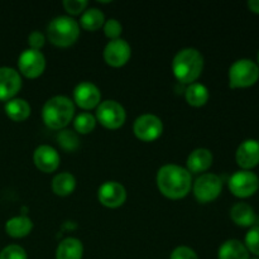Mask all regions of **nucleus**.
I'll use <instances>...</instances> for the list:
<instances>
[{
    "mask_svg": "<svg viewBox=\"0 0 259 259\" xmlns=\"http://www.w3.org/2000/svg\"><path fill=\"white\" fill-rule=\"evenodd\" d=\"M157 186L168 199H182L192 187L191 174L177 164H164L157 172Z\"/></svg>",
    "mask_w": 259,
    "mask_h": 259,
    "instance_id": "f257e3e1",
    "label": "nucleus"
},
{
    "mask_svg": "<svg viewBox=\"0 0 259 259\" xmlns=\"http://www.w3.org/2000/svg\"><path fill=\"white\" fill-rule=\"evenodd\" d=\"M204 57L196 48H184L179 51L172 61V71L180 82L194 83L201 75Z\"/></svg>",
    "mask_w": 259,
    "mask_h": 259,
    "instance_id": "f03ea898",
    "label": "nucleus"
},
{
    "mask_svg": "<svg viewBox=\"0 0 259 259\" xmlns=\"http://www.w3.org/2000/svg\"><path fill=\"white\" fill-rule=\"evenodd\" d=\"M75 115V105L66 96H53L43 105L42 119L51 129L62 131L70 124Z\"/></svg>",
    "mask_w": 259,
    "mask_h": 259,
    "instance_id": "7ed1b4c3",
    "label": "nucleus"
},
{
    "mask_svg": "<svg viewBox=\"0 0 259 259\" xmlns=\"http://www.w3.org/2000/svg\"><path fill=\"white\" fill-rule=\"evenodd\" d=\"M47 34L50 42L57 47H70L80 35V25L73 18L61 15L51 20L47 27Z\"/></svg>",
    "mask_w": 259,
    "mask_h": 259,
    "instance_id": "20e7f679",
    "label": "nucleus"
},
{
    "mask_svg": "<svg viewBox=\"0 0 259 259\" xmlns=\"http://www.w3.org/2000/svg\"><path fill=\"white\" fill-rule=\"evenodd\" d=\"M259 67L249 58H240L235 61L229 68V85L232 89L250 88L257 83Z\"/></svg>",
    "mask_w": 259,
    "mask_h": 259,
    "instance_id": "39448f33",
    "label": "nucleus"
},
{
    "mask_svg": "<svg viewBox=\"0 0 259 259\" xmlns=\"http://www.w3.org/2000/svg\"><path fill=\"white\" fill-rule=\"evenodd\" d=\"M228 185H229L230 192L234 196L239 199H247L258 191L259 179L254 172L240 169L232 175Z\"/></svg>",
    "mask_w": 259,
    "mask_h": 259,
    "instance_id": "423d86ee",
    "label": "nucleus"
},
{
    "mask_svg": "<svg viewBox=\"0 0 259 259\" xmlns=\"http://www.w3.org/2000/svg\"><path fill=\"white\" fill-rule=\"evenodd\" d=\"M125 110L115 100L101 101L96 108V120L108 129L120 128L125 123Z\"/></svg>",
    "mask_w": 259,
    "mask_h": 259,
    "instance_id": "0eeeda50",
    "label": "nucleus"
},
{
    "mask_svg": "<svg viewBox=\"0 0 259 259\" xmlns=\"http://www.w3.org/2000/svg\"><path fill=\"white\" fill-rule=\"evenodd\" d=\"M192 189L197 201L206 204L219 197L223 190V182L218 175L204 174L197 177Z\"/></svg>",
    "mask_w": 259,
    "mask_h": 259,
    "instance_id": "6e6552de",
    "label": "nucleus"
},
{
    "mask_svg": "<svg viewBox=\"0 0 259 259\" xmlns=\"http://www.w3.org/2000/svg\"><path fill=\"white\" fill-rule=\"evenodd\" d=\"M133 132L137 138L141 141L153 142L161 137L163 132V124L158 116L153 114H143L134 121Z\"/></svg>",
    "mask_w": 259,
    "mask_h": 259,
    "instance_id": "1a4fd4ad",
    "label": "nucleus"
},
{
    "mask_svg": "<svg viewBox=\"0 0 259 259\" xmlns=\"http://www.w3.org/2000/svg\"><path fill=\"white\" fill-rule=\"evenodd\" d=\"M19 71L28 78H35L43 73L46 68V58L40 51L28 50L23 51L18 58Z\"/></svg>",
    "mask_w": 259,
    "mask_h": 259,
    "instance_id": "9d476101",
    "label": "nucleus"
},
{
    "mask_svg": "<svg viewBox=\"0 0 259 259\" xmlns=\"http://www.w3.org/2000/svg\"><path fill=\"white\" fill-rule=\"evenodd\" d=\"M132 48L126 40L118 39L109 40L104 48V60L111 67H121L129 61Z\"/></svg>",
    "mask_w": 259,
    "mask_h": 259,
    "instance_id": "9b49d317",
    "label": "nucleus"
},
{
    "mask_svg": "<svg viewBox=\"0 0 259 259\" xmlns=\"http://www.w3.org/2000/svg\"><path fill=\"white\" fill-rule=\"evenodd\" d=\"M73 100H75L76 105L80 106L83 110H91L94 108H98L100 104V90L90 81H82L76 85L75 90H73Z\"/></svg>",
    "mask_w": 259,
    "mask_h": 259,
    "instance_id": "f8f14e48",
    "label": "nucleus"
},
{
    "mask_svg": "<svg viewBox=\"0 0 259 259\" xmlns=\"http://www.w3.org/2000/svg\"><path fill=\"white\" fill-rule=\"evenodd\" d=\"M98 199L104 206L110 209L121 206L126 200L125 187L116 181L104 182L98 190Z\"/></svg>",
    "mask_w": 259,
    "mask_h": 259,
    "instance_id": "ddd939ff",
    "label": "nucleus"
},
{
    "mask_svg": "<svg viewBox=\"0 0 259 259\" xmlns=\"http://www.w3.org/2000/svg\"><path fill=\"white\" fill-rule=\"evenodd\" d=\"M22 88V77L17 70L8 66L0 67V100L14 99Z\"/></svg>",
    "mask_w": 259,
    "mask_h": 259,
    "instance_id": "4468645a",
    "label": "nucleus"
},
{
    "mask_svg": "<svg viewBox=\"0 0 259 259\" xmlns=\"http://www.w3.org/2000/svg\"><path fill=\"white\" fill-rule=\"evenodd\" d=\"M235 159L240 168L250 171L259 164V142L255 139H245L235 152Z\"/></svg>",
    "mask_w": 259,
    "mask_h": 259,
    "instance_id": "2eb2a0df",
    "label": "nucleus"
},
{
    "mask_svg": "<svg viewBox=\"0 0 259 259\" xmlns=\"http://www.w3.org/2000/svg\"><path fill=\"white\" fill-rule=\"evenodd\" d=\"M33 161L39 171L51 174V172H55L60 166V154L53 147L42 144L35 148Z\"/></svg>",
    "mask_w": 259,
    "mask_h": 259,
    "instance_id": "dca6fc26",
    "label": "nucleus"
},
{
    "mask_svg": "<svg viewBox=\"0 0 259 259\" xmlns=\"http://www.w3.org/2000/svg\"><path fill=\"white\" fill-rule=\"evenodd\" d=\"M212 164V153L206 148H196L187 157V171L191 174H201L207 171Z\"/></svg>",
    "mask_w": 259,
    "mask_h": 259,
    "instance_id": "f3484780",
    "label": "nucleus"
},
{
    "mask_svg": "<svg viewBox=\"0 0 259 259\" xmlns=\"http://www.w3.org/2000/svg\"><path fill=\"white\" fill-rule=\"evenodd\" d=\"M230 218L237 225L243 228L257 227V215L253 207L247 202H238L230 210Z\"/></svg>",
    "mask_w": 259,
    "mask_h": 259,
    "instance_id": "a211bd4d",
    "label": "nucleus"
},
{
    "mask_svg": "<svg viewBox=\"0 0 259 259\" xmlns=\"http://www.w3.org/2000/svg\"><path fill=\"white\" fill-rule=\"evenodd\" d=\"M218 259H249V252L244 243L237 239H229L220 245Z\"/></svg>",
    "mask_w": 259,
    "mask_h": 259,
    "instance_id": "6ab92c4d",
    "label": "nucleus"
},
{
    "mask_svg": "<svg viewBox=\"0 0 259 259\" xmlns=\"http://www.w3.org/2000/svg\"><path fill=\"white\" fill-rule=\"evenodd\" d=\"M82 243L76 238H66L56 249V259H82Z\"/></svg>",
    "mask_w": 259,
    "mask_h": 259,
    "instance_id": "aec40b11",
    "label": "nucleus"
},
{
    "mask_svg": "<svg viewBox=\"0 0 259 259\" xmlns=\"http://www.w3.org/2000/svg\"><path fill=\"white\" fill-rule=\"evenodd\" d=\"M33 229L32 220L24 215H19V217L10 218L7 223H5V232L8 235L13 238H23L27 237Z\"/></svg>",
    "mask_w": 259,
    "mask_h": 259,
    "instance_id": "412c9836",
    "label": "nucleus"
},
{
    "mask_svg": "<svg viewBox=\"0 0 259 259\" xmlns=\"http://www.w3.org/2000/svg\"><path fill=\"white\" fill-rule=\"evenodd\" d=\"M4 109L7 115L14 121H23L30 115V105L24 99H10L5 103Z\"/></svg>",
    "mask_w": 259,
    "mask_h": 259,
    "instance_id": "4be33fe9",
    "label": "nucleus"
},
{
    "mask_svg": "<svg viewBox=\"0 0 259 259\" xmlns=\"http://www.w3.org/2000/svg\"><path fill=\"white\" fill-rule=\"evenodd\" d=\"M76 189V179L70 172H61L52 180V190L58 196H68Z\"/></svg>",
    "mask_w": 259,
    "mask_h": 259,
    "instance_id": "5701e85b",
    "label": "nucleus"
},
{
    "mask_svg": "<svg viewBox=\"0 0 259 259\" xmlns=\"http://www.w3.org/2000/svg\"><path fill=\"white\" fill-rule=\"evenodd\" d=\"M209 90L205 85L199 82L190 83L187 86L186 91H185V98H186V101L191 106H195V108H199V106L205 105L209 100Z\"/></svg>",
    "mask_w": 259,
    "mask_h": 259,
    "instance_id": "b1692460",
    "label": "nucleus"
},
{
    "mask_svg": "<svg viewBox=\"0 0 259 259\" xmlns=\"http://www.w3.org/2000/svg\"><path fill=\"white\" fill-rule=\"evenodd\" d=\"M105 23V15L98 8H90L82 13L80 19V25L86 30H98Z\"/></svg>",
    "mask_w": 259,
    "mask_h": 259,
    "instance_id": "393cba45",
    "label": "nucleus"
},
{
    "mask_svg": "<svg viewBox=\"0 0 259 259\" xmlns=\"http://www.w3.org/2000/svg\"><path fill=\"white\" fill-rule=\"evenodd\" d=\"M96 126V118L93 114L80 113L73 119V128L78 134H89L95 129Z\"/></svg>",
    "mask_w": 259,
    "mask_h": 259,
    "instance_id": "a878e982",
    "label": "nucleus"
},
{
    "mask_svg": "<svg viewBox=\"0 0 259 259\" xmlns=\"http://www.w3.org/2000/svg\"><path fill=\"white\" fill-rule=\"evenodd\" d=\"M57 142L61 148L66 152H73L80 146V139L78 136L73 131L70 129H62L57 134Z\"/></svg>",
    "mask_w": 259,
    "mask_h": 259,
    "instance_id": "bb28decb",
    "label": "nucleus"
},
{
    "mask_svg": "<svg viewBox=\"0 0 259 259\" xmlns=\"http://www.w3.org/2000/svg\"><path fill=\"white\" fill-rule=\"evenodd\" d=\"M244 245L248 252L259 258V227L250 228L244 239Z\"/></svg>",
    "mask_w": 259,
    "mask_h": 259,
    "instance_id": "cd10ccee",
    "label": "nucleus"
},
{
    "mask_svg": "<svg viewBox=\"0 0 259 259\" xmlns=\"http://www.w3.org/2000/svg\"><path fill=\"white\" fill-rule=\"evenodd\" d=\"M0 259H28L24 248L17 244L7 245L0 252Z\"/></svg>",
    "mask_w": 259,
    "mask_h": 259,
    "instance_id": "c85d7f7f",
    "label": "nucleus"
},
{
    "mask_svg": "<svg viewBox=\"0 0 259 259\" xmlns=\"http://www.w3.org/2000/svg\"><path fill=\"white\" fill-rule=\"evenodd\" d=\"M103 27H104V33H105V35L110 40L118 39V38L120 37L121 32H123V27H121L120 22L114 19V18H110L109 20H105Z\"/></svg>",
    "mask_w": 259,
    "mask_h": 259,
    "instance_id": "c756f323",
    "label": "nucleus"
},
{
    "mask_svg": "<svg viewBox=\"0 0 259 259\" xmlns=\"http://www.w3.org/2000/svg\"><path fill=\"white\" fill-rule=\"evenodd\" d=\"M89 3L86 0H65L63 2V8L68 14L77 15L80 13H83L88 8Z\"/></svg>",
    "mask_w": 259,
    "mask_h": 259,
    "instance_id": "7c9ffc66",
    "label": "nucleus"
},
{
    "mask_svg": "<svg viewBox=\"0 0 259 259\" xmlns=\"http://www.w3.org/2000/svg\"><path fill=\"white\" fill-rule=\"evenodd\" d=\"M169 259H199L196 252L194 249H191L190 247H177L174 252L171 253V257Z\"/></svg>",
    "mask_w": 259,
    "mask_h": 259,
    "instance_id": "2f4dec72",
    "label": "nucleus"
},
{
    "mask_svg": "<svg viewBox=\"0 0 259 259\" xmlns=\"http://www.w3.org/2000/svg\"><path fill=\"white\" fill-rule=\"evenodd\" d=\"M28 43L30 46V50L40 51V48L45 46L46 37L42 32L39 30H33L29 35H28Z\"/></svg>",
    "mask_w": 259,
    "mask_h": 259,
    "instance_id": "473e14b6",
    "label": "nucleus"
},
{
    "mask_svg": "<svg viewBox=\"0 0 259 259\" xmlns=\"http://www.w3.org/2000/svg\"><path fill=\"white\" fill-rule=\"evenodd\" d=\"M248 8L252 13L259 14V0H249L248 2Z\"/></svg>",
    "mask_w": 259,
    "mask_h": 259,
    "instance_id": "72a5a7b5",
    "label": "nucleus"
},
{
    "mask_svg": "<svg viewBox=\"0 0 259 259\" xmlns=\"http://www.w3.org/2000/svg\"><path fill=\"white\" fill-rule=\"evenodd\" d=\"M257 65H258V67H259V52H258V63H257Z\"/></svg>",
    "mask_w": 259,
    "mask_h": 259,
    "instance_id": "f704fd0d",
    "label": "nucleus"
},
{
    "mask_svg": "<svg viewBox=\"0 0 259 259\" xmlns=\"http://www.w3.org/2000/svg\"><path fill=\"white\" fill-rule=\"evenodd\" d=\"M249 259H259L258 257H255V258H249Z\"/></svg>",
    "mask_w": 259,
    "mask_h": 259,
    "instance_id": "c9c22d12",
    "label": "nucleus"
},
{
    "mask_svg": "<svg viewBox=\"0 0 259 259\" xmlns=\"http://www.w3.org/2000/svg\"><path fill=\"white\" fill-rule=\"evenodd\" d=\"M258 142H259V141H258Z\"/></svg>",
    "mask_w": 259,
    "mask_h": 259,
    "instance_id": "e433bc0d",
    "label": "nucleus"
}]
</instances>
